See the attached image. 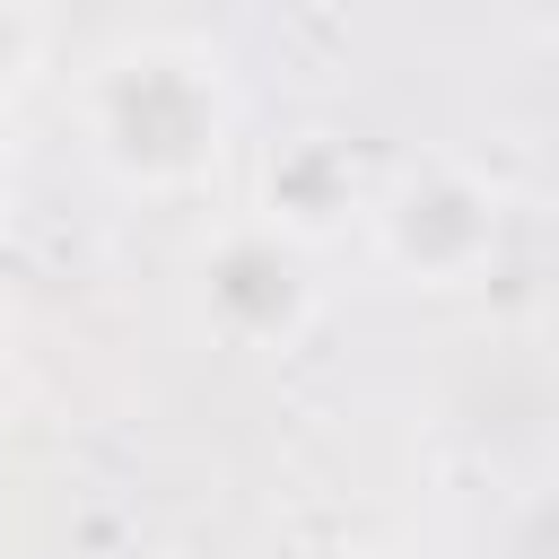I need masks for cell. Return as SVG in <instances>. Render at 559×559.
Returning <instances> with one entry per match:
<instances>
[{
  "label": "cell",
  "mask_w": 559,
  "mask_h": 559,
  "mask_svg": "<svg viewBox=\"0 0 559 559\" xmlns=\"http://www.w3.org/2000/svg\"><path fill=\"white\" fill-rule=\"evenodd\" d=\"M210 131H218V114H210L201 79L175 70V61H131L105 87V148L131 175H183V166H201Z\"/></svg>",
  "instance_id": "1"
},
{
  "label": "cell",
  "mask_w": 559,
  "mask_h": 559,
  "mask_svg": "<svg viewBox=\"0 0 559 559\" xmlns=\"http://www.w3.org/2000/svg\"><path fill=\"white\" fill-rule=\"evenodd\" d=\"M210 306H218L236 332H280V323L306 306L297 253H280L271 236H236V245L210 262Z\"/></svg>",
  "instance_id": "2"
}]
</instances>
